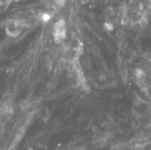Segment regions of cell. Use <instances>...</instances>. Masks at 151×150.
<instances>
[{
  "mask_svg": "<svg viewBox=\"0 0 151 150\" xmlns=\"http://www.w3.org/2000/svg\"><path fill=\"white\" fill-rule=\"evenodd\" d=\"M65 36V25L63 20H59L55 25H54V38L56 41H60Z\"/></svg>",
  "mask_w": 151,
  "mask_h": 150,
  "instance_id": "1",
  "label": "cell"
}]
</instances>
